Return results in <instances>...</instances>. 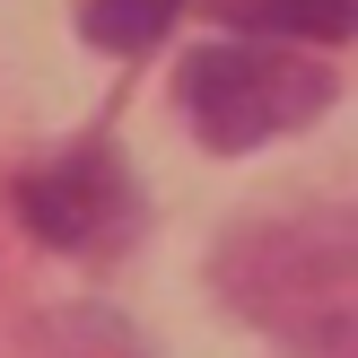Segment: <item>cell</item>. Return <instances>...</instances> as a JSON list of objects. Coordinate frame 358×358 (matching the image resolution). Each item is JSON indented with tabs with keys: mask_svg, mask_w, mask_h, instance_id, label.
<instances>
[{
	"mask_svg": "<svg viewBox=\"0 0 358 358\" xmlns=\"http://www.w3.org/2000/svg\"><path fill=\"white\" fill-rule=\"evenodd\" d=\"M219 297L289 358H358V210L236 227L219 245Z\"/></svg>",
	"mask_w": 358,
	"mask_h": 358,
	"instance_id": "6da1fadb",
	"label": "cell"
},
{
	"mask_svg": "<svg viewBox=\"0 0 358 358\" xmlns=\"http://www.w3.org/2000/svg\"><path fill=\"white\" fill-rule=\"evenodd\" d=\"M175 105H184V122L201 131V149L236 157V149H262V140L315 122L332 105V70H315L306 52L227 35V44H192L184 52V70H175Z\"/></svg>",
	"mask_w": 358,
	"mask_h": 358,
	"instance_id": "7a4b0ae2",
	"label": "cell"
},
{
	"mask_svg": "<svg viewBox=\"0 0 358 358\" xmlns=\"http://www.w3.org/2000/svg\"><path fill=\"white\" fill-rule=\"evenodd\" d=\"M17 219L62 254H105V245H122L140 227V192L122 175V157L105 140H87V149L52 157V166H35L17 184Z\"/></svg>",
	"mask_w": 358,
	"mask_h": 358,
	"instance_id": "3957f363",
	"label": "cell"
},
{
	"mask_svg": "<svg viewBox=\"0 0 358 358\" xmlns=\"http://www.w3.org/2000/svg\"><path fill=\"white\" fill-rule=\"evenodd\" d=\"M219 17L254 44L297 35V44H350L358 35V0H219Z\"/></svg>",
	"mask_w": 358,
	"mask_h": 358,
	"instance_id": "277c9868",
	"label": "cell"
},
{
	"mask_svg": "<svg viewBox=\"0 0 358 358\" xmlns=\"http://www.w3.org/2000/svg\"><path fill=\"white\" fill-rule=\"evenodd\" d=\"M175 9L184 0H87V44H105V52H149L157 35L175 27Z\"/></svg>",
	"mask_w": 358,
	"mask_h": 358,
	"instance_id": "5b68a950",
	"label": "cell"
}]
</instances>
